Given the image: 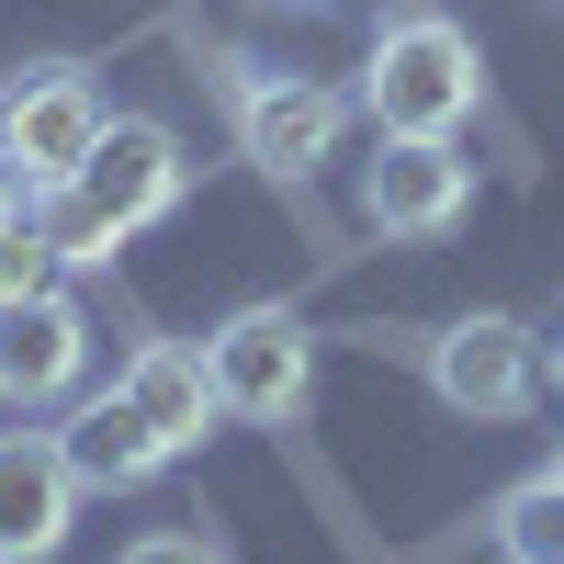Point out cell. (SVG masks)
<instances>
[{
	"mask_svg": "<svg viewBox=\"0 0 564 564\" xmlns=\"http://www.w3.org/2000/svg\"><path fill=\"white\" fill-rule=\"evenodd\" d=\"M181 193H193V159H181V135L159 113H113L102 135H90V159L45 193V238H57L68 271H102L113 249H135L159 215H181Z\"/></svg>",
	"mask_w": 564,
	"mask_h": 564,
	"instance_id": "cell-1",
	"label": "cell"
},
{
	"mask_svg": "<svg viewBox=\"0 0 564 564\" xmlns=\"http://www.w3.org/2000/svg\"><path fill=\"white\" fill-rule=\"evenodd\" d=\"M475 102H486V57H475V34H463L452 12L406 0V12L372 23V57H361L372 135H452Z\"/></svg>",
	"mask_w": 564,
	"mask_h": 564,
	"instance_id": "cell-2",
	"label": "cell"
},
{
	"mask_svg": "<svg viewBox=\"0 0 564 564\" xmlns=\"http://www.w3.org/2000/svg\"><path fill=\"white\" fill-rule=\"evenodd\" d=\"M215 90L238 113V159L260 181H316L350 148V90H327L305 68H260V57H215Z\"/></svg>",
	"mask_w": 564,
	"mask_h": 564,
	"instance_id": "cell-3",
	"label": "cell"
},
{
	"mask_svg": "<svg viewBox=\"0 0 564 564\" xmlns=\"http://www.w3.org/2000/svg\"><path fill=\"white\" fill-rule=\"evenodd\" d=\"M204 372H215L226 417H249V430H294V417L316 406V327L294 305H238L204 339Z\"/></svg>",
	"mask_w": 564,
	"mask_h": 564,
	"instance_id": "cell-4",
	"label": "cell"
},
{
	"mask_svg": "<svg viewBox=\"0 0 564 564\" xmlns=\"http://www.w3.org/2000/svg\"><path fill=\"white\" fill-rule=\"evenodd\" d=\"M430 395L452 417H486V430L531 417L542 406V327L508 316V305H475V316L430 327Z\"/></svg>",
	"mask_w": 564,
	"mask_h": 564,
	"instance_id": "cell-5",
	"label": "cell"
},
{
	"mask_svg": "<svg viewBox=\"0 0 564 564\" xmlns=\"http://www.w3.org/2000/svg\"><path fill=\"white\" fill-rule=\"evenodd\" d=\"M350 204H361V226L384 249H430V238H452V226L475 215V159H463L452 135H372Z\"/></svg>",
	"mask_w": 564,
	"mask_h": 564,
	"instance_id": "cell-6",
	"label": "cell"
},
{
	"mask_svg": "<svg viewBox=\"0 0 564 564\" xmlns=\"http://www.w3.org/2000/svg\"><path fill=\"white\" fill-rule=\"evenodd\" d=\"M102 124H113V113H102V90H90V68H68V57H45V68H12V79H0V170H12L34 204L90 159V135H102Z\"/></svg>",
	"mask_w": 564,
	"mask_h": 564,
	"instance_id": "cell-7",
	"label": "cell"
},
{
	"mask_svg": "<svg viewBox=\"0 0 564 564\" xmlns=\"http://www.w3.org/2000/svg\"><path fill=\"white\" fill-rule=\"evenodd\" d=\"M79 372H90V316L68 282L0 305V406H68Z\"/></svg>",
	"mask_w": 564,
	"mask_h": 564,
	"instance_id": "cell-8",
	"label": "cell"
},
{
	"mask_svg": "<svg viewBox=\"0 0 564 564\" xmlns=\"http://www.w3.org/2000/svg\"><path fill=\"white\" fill-rule=\"evenodd\" d=\"M79 531V475L57 430H0V564H57Z\"/></svg>",
	"mask_w": 564,
	"mask_h": 564,
	"instance_id": "cell-9",
	"label": "cell"
},
{
	"mask_svg": "<svg viewBox=\"0 0 564 564\" xmlns=\"http://www.w3.org/2000/svg\"><path fill=\"white\" fill-rule=\"evenodd\" d=\"M57 452H68V475H79V497H135V486H159L170 475V441L135 417V395L124 384H102V395H68V417H57Z\"/></svg>",
	"mask_w": 564,
	"mask_h": 564,
	"instance_id": "cell-10",
	"label": "cell"
},
{
	"mask_svg": "<svg viewBox=\"0 0 564 564\" xmlns=\"http://www.w3.org/2000/svg\"><path fill=\"white\" fill-rule=\"evenodd\" d=\"M113 384L135 395V417H148L170 452H204V441H215V417H226V395H215V372H204L193 339H135Z\"/></svg>",
	"mask_w": 564,
	"mask_h": 564,
	"instance_id": "cell-11",
	"label": "cell"
},
{
	"mask_svg": "<svg viewBox=\"0 0 564 564\" xmlns=\"http://www.w3.org/2000/svg\"><path fill=\"white\" fill-rule=\"evenodd\" d=\"M497 564H564V463H542V475H520L497 497Z\"/></svg>",
	"mask_w": 564,
	"mask_h": 564,
	"instance_id": "cell-12",
	"label": "cell"
},
{
	"mask_svg": "<svg viewBox=\"0 0 564 564\" xmlns=\"http://www.w3.org/2000/svg\"><path fill=\"white\" fill-rule=\"evenodd\" d=\"M57 271H68V260H57V238H45V215L23 204L12 226H0V305H12V294H45Z\"/></svg>",
	"mask_w": 564,
	"mask_h": 564,
	"instance_id": "cell-13",
	"label": "cell"
},
{
	"mask_svg": "<svg viewBox=\"0 0 564 564\" xmlns=\"http://www.w3.org/2000/svg\"><path fill=\"white\" fill-rule=\"evenodd\" d=\"M113 564H226V553H215L204 531H135V542H124Z\"/></svg>",
	"mask_w": 564,
	"mask_h": 564,
	"instance_id": "cell-14",
	"label": "cell"
},
{
	"mask_svg": "<svg viewBox=\"0 0 564 564\" xmlns=\"http://www.w3.org/2000/svg\"><path fill=\"white\" fill-rule=\"evenodd\" d=\"M542 395H564V327L542 339Z\"/></svg>",
	"mask_w": 564,
	"mask_h": 564,
	"instance_id": "cell-15",
	"label": "cell"
},
{
	"mask_svg": "<svg viewBox=\"0 0 564 564\" xmlns=\"http://www.w3.org/2000/svg\"><path fill=\"white\" fill-rule=\"evenodd\" d=\"M23 204H34V193H23V181H12V170H0V226H12V215H23Z\"/></svg>",
	"mask_w": 564,
	"mask_h": 564,
	"instance_id": "cell-16",
	"label": "cell"
},
{
	"mask_svg": "<svg viewBox=\"0 0 564 564\" xmlns=\"http://www.w3.org/2000/svg\"><path fill=\"white\" fill-rule=\"evenodd\" d=\"M553 463H564V452H553Z\"/></svg>",
	"mask_w": 564,
	"mask_h": 564,
	"instance_id": "cell-17",
	"label": "cell"
}]
</instances>
